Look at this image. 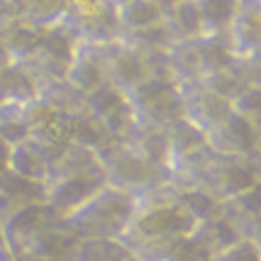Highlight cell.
<instances>
[{
	"label": "cell",
	"instance_id": "obj_1",
	"mask_svg": "<svg viewBox=\"0 0 261 261\" xmlns=\"http://www.w3.org/2000/svg\"><path fill=\"white\" fill-rule=\"evenodd\" d=\"M195 227L198 222L193 215L173 198L166 186L159 193L139 200V207L127 232L120 237V244L135 256V261H164L171 247L178 239L188 237Z\"/></svg>",
	"mask_w": 261,
	"mask_h": 261
},
{
	"label": "cell",
	"instance_id": "obj_2",
	"mask_svg": "<svg viewBox=\"0 0 261 261\" xmlns=\"http://www.w3.org/2000/svg\"><path fill=\"white\" fill-rule=\"evenodd\" d=\"M105 186L108 183H105L100 156L93 149L71 142L51 161L49 176L44 181L46 205L54 215L66 220Z\"/></svg>",
	"mask_w": 261,
	"mask_h": 261
},
{
	"label": "cell",
	"instance_id": "obj_3",
	"mask_svg": "<svg viewBox=\"0 0 261 261\" xmlns=\"http://www.w3.org/2000/svg\"><path fill=\"white\" fill-rule=\"evenodd\" d=\"M169 186L195 188L215 198L217 203H225L234 195L261 186V159L222 156L207 147L191 164L173 171L169 176Z\"/></svg>",
	"mask_w": 261,
	"mask_h": 261
},
{
	"label": "cell",
	"instance_id": "obj_4",
	"mask_svg": "<svg viewBox=\"0 0 261 261\" xmlns=\"http://www.w3.org/2000/svg\"><path fill=\"white\" fill-rule=\"evenodd\" d=\"M3 227V244L10 254H24L42 261H64L79 239L68 232L66 222L49 210L46 203L32 205L10 217Z\"/></svg>",
	"mask_w": 261,
	"mask_h": 261
},
{
	"label": "cell",
	"instance_id": "obj_5",
	"mask_svg": "<svg viewBox=\"0 0 261 261\" xmlns=\"http://www.w3.org/2000/svg\"><path fill=\"white\" fill-rule=\"evenodd\" d=\"M139 207V198L105 186L88 203L66 217L68 232L76 239H117L127 232Z\"/></svg>",
	"mask_w": 261,
	"mask_h": 261
},
{
	"label": "cell",
	"instance_id": "obj_6",
	"mask_svg": "<svg viewBox=\"0 0 261 261\" xmlns=\"http://www.w3.org/2000/svg\"><path fill=\"white\" fill-rule=\"evenodd\" d=\"M98 156L105 171V183L117 191L135 195L139 200L159 193L169 186V173L147 161L142 154H137L125 142L108 144Z\"/></svg>",
	"mask_w": 261,
	"mask_h": 261
},
{
	"label": "cell",
	"instance_id": "obj_7",
	"mask_svg": "<svg viewBox=\"0 0 261 261\" xmlns=\"http://www.w3.org/2000/svg\"><path fill=\"white\" fill-rule=\"evenodd\" d=\"M232 46L227 42V34H205L191 42H178L169 51L171 76L178 86L200 83L207 76H213L222 68L237 64Z\"/></svg>",
	"mask_w": 261,
	"mask_h": 261
},
{
	"label": "cell",
	"instance_id": "obj_8",
	"mask_svg": "<svg viewBox=\"0 0 261 261\" xmlns=\"http://www.w3.org/2000/svg\"><path fill=\"white\" fill-rule=\"evenodd\" d=\"M64 24L79 37V42L108 46L120 42V8L113 0H68Z\"/></svg>",
	"mask_w": 261,
	"mask_h": 261
},
{
	"label": "cell",
	"instance_id": "obj_9",
	"mask_svg": "<svg viewBox=\"0 0 261 261\" xmlns=\"http://www.w3.org/2000/svg\"><path fill=\"white\" fill-rule=\"evenodd\" d=\"M79 37L68 30L66 24H54L44 32V39L27 64H20L30 71V76L37 83V93L46 83H57V81H66L73 54L79 49Z\"/></svg>",
	"mask_w": 261,
	"mask_h": 261
},
{
	"label": "cell",
	"instance_id": "obj_10",
	"mask_svg": "<svg viewBox=\"0 0 261 261\" xmlns=\"http://www.w3.org/2000/svg\"><path fill=\"white\" fill-rule=\"evenodd\" d=\"M142 125L166 127L183 120L181 86L166 79H151L127 95Z\"/></svg>",
	"mask_w": 261,
	"mask_h": 261
},
{
	"label": "cell",
	"instance_id": "obj_11",
	"mask_svg": "<svg viewBox=\"0 0 261 261\" xmlns=\"http://www.w3.org/2000/svg\"><path fill=\"white\" fill-rule=\"evenodd\" d=\"M24 117H27V129H30L27 139L44 149L51 159H57L59 154L71 144V122H73V117L64 115L54 105L42 100L39 95L34 100L24 102Z\"/></svg>",
	"mask_w": 261,
	"mask_h": 261
},
{
	"label": "cell",
	"instance_id": "obj_12",
	"mask_svg": "<svg viewBox=\"0 0 261 261\" xmlns=\"http://www.w3.org/2000/svg\"><path fill=\"white\" fill-rule=\"evenodd\" d=\"M105 51V66H108V83L120 93H135L139 86L151 81V64L149 57L139 54L137 49L125 44L122 39L102 46Z\"/></svg>",
	"mask_w": 261,
	"mask_h": 261
},
{
	"label": "cell",
	"instance_id": "obj_13",
	"mask_svg": "<svg viewBox=\"0 0 261 261\" xmlns=\"http://www.w3.org/2000/svg\"><path fill=\"white\" fill-rule=\"evenodd\" d=\"M88 113L108 129V135L115 142H122L139 122L129 98L117 88H113L110 83L100 86L98 91H93L88 95Z\"/></svg>",
	"mask_w": 261,
	"mask_h": 261
},
{
	"label": "cell",
	"instance_id": "obj_14",
	"mask_svg": "<svg viewBox=\"0 0 261 261\" xmlns=\"http://www.w3.org/2000/svg\"><path fill=\"white\" fill-rule=\"evenodd\" d=\"M205 139H207V147L217 151V154H222V156L261 159V127L247 122L234 110Z\"/></svg>",
	"mask_w": 261,
	"mask_h": 261
},
{
	"label": "cell",
	"instance_id": "obj_15",
	"mask_svg": "<svg viewBox=\"0 0 261 261\" xmlns=\"http://www.w3.org/2000/svg\"><path fill=\"white\" fill-rule=\"evenodd\" d=\"M183 98V120H188L195 129H200L205 137L222 125L232 115V102L207 91L203 83H188L181 86Z\"/></svg>",
	"mask_w": 261,
	"mask_h": 261
},
{
	"label": "cell",
	"instance_id": "obj_16",
	"mask_svg": "<svg viewBox=\"0 0 261 261\" xmlns=\"http://www.w3.org/2000/svg\"><path fill=\"white\" fill-rule=\"evenodd\" d=\"M225 34L237 59L261 57V0H239Z\"/></svg>",
	"mask_w": 261,
	"mask_h": 261
},
{
	"label": "cell",
	"instance_id": "obj_17",
	"mask_svg": "<svg viewBox=\"0 0 261 261\" xmlns=\"http://www.w3.org/2000/svg\"><path fill=\"white\" fill-rule=\"evenodd\" d=\"M200 83L207 91H213L215 95L225 98L227 102L237 100L242 93L261 86V57L244 59V61L239 59L237 64H232L229 68H222V71H217L213 76H207Z\"/></svg>",
	"mask_w": 261,
	"mask_h": 261
},
{
	"label": "cell",
	"instance_id": "obj_18",
	"mask_svg": "<svg viewBox=\"0 0 261 261\" xmlns=\"http://www.w3.org/2000/svg\"><path fill=\"white\" fill-rule=\"evenodd\" d=\"M68 0H0L5 22H22L37 30H49L64 22Z\"/></svg>",
	"mask_w": 261,
	"mask_h": 261
},
{
	"label": "cell",
	"instance_id": "obj_19",
	"mask_svg": "<svg viewBox=\"0 0 261 261\" xmlns=\"http://www.w3.org/2000/svg\"><path fill=\"white\" fill-rule=\"evenodd\" d=\"M39 203H46L44 183L27 181L8 169L0 173V225Z\"/></svg>",
	"mask_w": 261,
	"mask_h": 261
},
{
	"label": "cell",
	"instance_id": "obj_20",
	"mask_svg": "<svg viewBox=\"0 0 261 261\" xmlns=\"http://www.w3.org/2000/svg\"><path fill=\"white\" fill-rule=\"evenodd\" d=\"M66 81L76 91L83 93V95H91L93 91H98L100 86H105L108 83V66H105L102 46L81 42L76 54H73Z\"/></svg>",
	"mask_w": 261,
	"mask_h": 261
},
{
	"label": "cell",
	"instance_id": "obj_21",
	"mask_svg": "<svg viewBox=\"0 0 261 261\" xmlns=\"http://www.w3.org/2000/svg\"><path fill=\"white\" fill-rule=\"evenodd\" d=\"M222 215L244 242L261 244V186L225 200Z\"/></svg>",
	"mask_w": 261,
	"mask_h": 261
},
{
	"label": "cell",
	"instance_id": "obj_22",
	"mask_svg": "<svg viewBox=\"0 0 261 261\" xmlns=\"http://www.w3.org/2000/svg\"><path fill=\"white\" fill-rule=\"evenodd\" d=\"M169 137V176L176 169L191 164L195 156H200L207 149V139L200 129H195L188 120H178L166 127Z\"/></svg>",
	"mask_w": 261,
	"mask_h": 261
},
{
	"label": "cell",
	"instance_id": "obj_23",
	"mask_svg": "<svg viewBox=\"0 0 261 261\" xmlns=\"http://www.w3.org/2000/svg\"><path fill=\"white\" fill-rule=\"evenodd\" d=\"M51 156L42 147H37L34 142L24 139L20 144L10 147V159H8V171L22 176L27 181L44 183L51 169Z\"/></svg>",
	"mask_w": 261,
	"mask_h": 261
},
{
	"label": "cell",
	"instance_id": "obj_24",
	"mask_svg": "<svg viewBox=\"0 0 261 261\" xmlns=\"http://www.w3.org/2000/svg\"><path fill=\"white\" fill-rule=\"evenodd\" d=\"M122 142L129 144L137 154H142L147 161H151L154 166H159V169L169 173V137H166L164 127H151L137 122L135 129Z\"/></svg>",
	"mask_w": 261,
	"mask_h": 261
},
{
	"label": "cell",
	"instance_id": "obj_25",
	"mask_svg": "<svg viewBox=\"0 0 261 261\" xmlns=\"http://www.w3.org/2000/svg\"><path fill=\"white\" fill-rule=\"evenodd\" d=\"M164 22L169 27L173 42H191L198 37H205L203 17L198 12L195 0H176L164 10Z\"/></svg>",
	"mask_w": 261,
	"mask_h": 261
},
{
	"label": "cell",
	"instance_id": "obj_26",
	"mask_svg": "<svg viewBox=\"0 0 261 261\" xmlns=\"http://www.w3.org/2000/svg\"><path fill=\"white\" fill-rule=\"evenodd\" d=\"M37 98V83L20 64L0 68V105H24Z\"/></svg>",
	"mask_w": 261,
	"mask_h": 261
},
{
	"label": "cell",
	"instance_id": "obj_27",
	"mask_svg": "<svg viewBox=\"0 0 261 261\" xmlns=\"http://www.w3.org/2000/svg\"><path fill=\"white\" fill-rule=\"evenodd\" d=\"M44 32L46 30H37V27H30V24L22 22L3 24V37H5L12 64H27L37 54V49L44 39Z\"/></svg>",
	"mask_w": 261,
	"mask_h": 261
},
{
	"label": "cell",
	"instance_id": "obj_28",
	"mask_svg": "<svg viewBox=\"0 0 261 261\" xmlns=\"http://www.w3.org/2000/svg\"><path fill=\"white\" fill-rule=\"evenodd\" d=\"M164 22V8L154 0H127L120 5V30L122 34L139 32Z\"/></svg>",
	"mask_w": 261,
	"mask_h": 261
},
{
	"label": "cell",
	"instance_id": "obj_29",
	"mask_svg": "<svg viewBox=\"0 0 261 261\" xmlns=\"http://www.w3.org/2000/svg\"><path fill=\"white\" fill-rule=\"evenodd\" d=\"M68 261H135L117 239H79Z\"/></svg>",
	"mask_w": 261,
	"mask_h": 261
},
{
	"label": "cell",
	"instance_id": "obj_30",
	"mask_svg": "<svg viewBox=\"0 0 261 261\" xmlns=\"http://www.w3.org/2000/svg\"><path fill=\"white\" fill-rule=\"evenodd\" d=\"M42 100H46L49 105H54L57 110H61L64 115H76L88 110V95H83L81 91H76L68 81H57V83H46L37 93Z\"/></svg>",
	"mask_w": 261,
	"mask_h": 261
},
{
	"label": "cell",
	"instance_id": "obj_31",
	"mask_svg": "<svg viewBox=\"0 0 261 261\" xmlns=\"http://www.w3.org/2000/svg\"><path fill=\"white\" fill-rule=\"evenodd\" d=\"M125 44H129L132 49H137L139 54L144 57H154V54H169L171 46L176 44L173 37H171L166 22L147 27V30H139V32H127L120 37Z\"/></svg>",
	"mask_w": 261,
	"mask_h": 261
},
{
	"label": "cell",
	"instance_id": "obj_32",
	"mask_svg": "<svg viewBox=\"0 0 261 261\" xmlns=\"http://www.w3.org/2000/svg\"><path fill=\"white\" fill-rule=\"evenodd\" d=\"M195 232H198V237L210 247V251H213L215 256L217 254H222V251H227L229 247L239 244V242H244V239L237 234V229L227 222V217L222 215V213H220L217 217H213V220L198 222Z\"/></svg>",
	"mask_w": 261,
	"mask_h": 261
},
{
	"label": "cell",
	"instance_id": "obj_33",
	"mask_svg": "<svg viewBox=\"0 0 261 261\" xmlns=\"http://www.w3.org/2000/svg\"><path fill=\"white\" fill-rule=\"evenodd\" d=\"M195 5L203 17L205 34H222L227 32L239 0H195Z\"/></svg>",
	"mask_w": 261,
	"mask_h": 261
},
{
	"label": "cell",
	"instance_id": "obj_34",
	"mask_svg": "<svg viewBox=\"0 0 261 261\" xmlns=\"http://www.w3.org/2000/svg\"><path fill=\"white\" fill-rule=\"evenodd\" d=\"M30 135L27 129V117H24V105H0V139L15 147L24 142Z\"/></svg>",
	"mask_w": 261,
	"mask_h": 261
},
{
	"label": "cell",
	"instance_id": "obj_35",
	"mask_svg": "<svg viewBox=\"0 0 261 261\" xmlns=\"http://www.w3.org/2000/svg\"><path fill=\"white\" fill-rule=\"evenodd\" d=\"M213 259H215V254L210 251V247L205 244L203 239L198 237L195 229L188 237L178 239L169 249V254L164 256V261H213Z\"/></svg>",
	"mask_w": 261,
	"mask_h": 261
},
{
	"label": "cell",
	"instance_id": "obj_36",
	"mask_svg": "<svg viewBox=\"0 0 261 261\" xmlns=\"http://www.w3.org/2000/svg\"><path fill=\"white\" fill-rule=\"evenodd\" d=\"M232 110L244 117L247 122L261 127V86L259 88H249L247 93H242L237 100H232Z\"/></svg>",
	"mask_w": 261,
	"mask_h": 261
},
{
	"label": "cell",
	"instance_id": "obj_37",
	"mask_svg": "<svg viewBox=\"0 0 261 261\" xmlns=\"http://www.w3.org/2000/svg\"><path fill=\"white\" fill-rule=\"evenodd\" d=\"M213 261H261V244L254 242H239L227 251L217 254Z\"/></svg>",
	"mask_w": 261,
	"mask_h": 261
},
{
	"label": "cell",
	"instance_id": "obj_38",
	"mask_svg": "<svg viewBox=\"0 0 261 261\" xmlns=\"http://www.w3.org/2000/svg\"><path fill=\"white\" fill-rule=\"evenodd\" d=\"M12 59L10 51H8V44H5V37H3V27H0V68L3 66H10Z\"/></svg>",
	"mask_w": 261,
	"mask_h": 261
},
{
	"label": "cell",
	"instance_id": "obj_39",
	"mask_svg": "<svg viewBox=\"0 0 261 261\" xmlns=\"http://www.w3.org/2000/svg\"><path fill=\"white\" fill-rule=\"evenodd\" d=\"M8 159H10V147L0 139V173L8 169Z\"/></svg>",
	"mask_w": 261,
	"mask_h": 261
},
{
	"label": "cell",
	"instance_id": "obj_40",
	"mask_svg": "<svg viewBox=\"0 0 261 261\" xmlns=\"http://www.w3.org/2000/svg\"><path fill=\"white\" fill-rule=\"evenodd\" d=\"M154 3H159L161 8H164V10H166V8H169L171 3H176V0H154Z\"/></svg>",
	"mask_w": 261,
	"mask_h": 261
},
{
	"label": "cell",
	"instance_id": "obj_41",
	"mask_svg": "<svg viewBox=\"0 0 261 261\" xmlns=\"http://www.w3.org/2000/svg\"><path fill=\"white\" fill-rule=\"evenodd\" d=\"M113 3H115V5H117V8H120V5H125L127 0H113Z\"/></svg>",
	"mask_w": 261,
	"mask_h": 261
},
{
	"label": "cell",
	"instance_id": "obj_42",
	"mask_svg": "<svg viewBox=\"0 0 261 261\" xmlns=\"http://www.w3.org/2000/svg\"><path fill=\"white\" fill-rule=\"evenodd\" d=\"M0 249H5V244H3V227H0Z\"/></svg>",
	"mask_w": 261,
	"mask_h": 261
},
{
	"label": "cell",
	"instance_id": "obj_43",
	"mask_svg": "<svg viewBox=\"0 0 261 261\" xmlns=\"http://www.w3.org/2000/svg\"><path fill=\"white\" fill-rule=\"evenodd\" d=\"M3 24H5V17H3V12H0V27H3Z\"/></svg>",
	"mask_w": 261,
	"mask_h": 261
}]
</instances>
